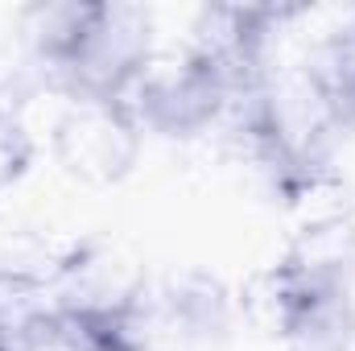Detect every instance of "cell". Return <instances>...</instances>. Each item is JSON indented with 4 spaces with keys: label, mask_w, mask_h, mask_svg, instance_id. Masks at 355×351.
<instances>
[{
    "label": "cell",
    "mask_w": 355,
    "mask_h": 351,
    "mask_svg": "<svg viewBox=\"0 0 355 351\" xmlns=\"http://www.w3.org/2000/svg\"><path fill=\"white\" fill-rule=\"evenodd\" d=\"M306 71L314 75L318 91L327 95L331 112L339 124L355 120V8L343 12V25L327 33V42L314 50V58L306 62Z\"/></svg>",
    "instance_id": "obj_4"
},
{
    "label": "cell",
    "mask_w": 355,
    "mask_h": 351,
    "mask_svg": "<svg viewBox=\"0 0 355 351\" xmlns=\"http://www.w3.org/2000/svg\"><path fill=\"white\" fill-rule=\"evenodd\" d=\"M145 310H149L153 327H166L170 335L207 343L232 327L236 298L215 273L182 268L162 281V289H153V293L145 289Z\"/></svg>",
    "instance_id": "obj_3"
},
{
    "label": "cell",
    "mask_w": 355,
    "mask_h": 351,
    "mask_svg": "<svg viewBox=\"0 0 355 351\" xmlns=\"http://www.w3.org/2000/svg\"><path fill=\"white\" fill-rule=\"evenodd\" d=\"M29 157H33L29 124H25L21 108L0 91V190L17 182V174L29 166Z\"/></svg>",
    "instance_id": "obj_5"
},
{
    "label": "cell",
    "mask_w": 355,
    "mask_h": 351,
    "mask_svg": "<svg viewBox=\"0 0 355 351\" xmlns=\"http://www.w3.org/2000/svg\"><path fill=\"white\" fill-rule=\"evenodd\" d=\"M141 124L124 99L71 95L54 120V149L71 174L87 182H116L132 170L141 153Z\"/></svg>",
    "instance_id": "obj_2"
},
{
    "label": "cell",
    "mask_w": 355,
    "mask_h": 351,
    "mask_svg": "<svg viewBox=\"0 0 355 351\" xmlns=\"http://www.w3.org/2000/svg\"><path fill=\"white\" fill-rule=\"evenodd\" d=\"M261 83V79H257ZM248 83L232 79L215 62H207L194 50H153L145 71L132 79V87L120 99L137 116L141 132L162 137H194L215 124H223L227 103Z\"/></svg>",
    "instance_id": "obj_1"
}]
</instances>
